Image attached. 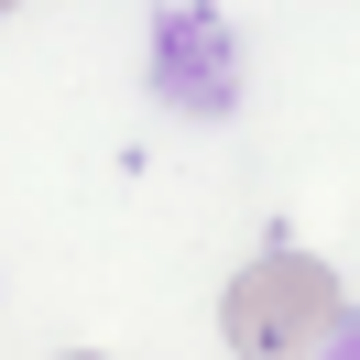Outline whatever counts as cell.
Segmentation results:
<instances>
[{
    "label": "cell",
    "instance_id": "obj_4",
    "mask_svg": "<svg viewBox=\"0 0 360 360\" xmlns=\"http://www.w3.org/2000/svg\"><path fill=\"white\" fill-rule=\"evenodd\" d=\"M0 11H22V0H0Z\"/></svg>",
    "mask_w": 360,
    "mask_h": 360
},
{
    "label": "cell",
    "instance_id": "obj_3",
    "mask_svg": "<svg viewBox=\"0 0 360 360\" xmlns=\"http://www.w3.org/2000/svg\"><path fill=\"white\" fill-rule=\"evenodd\" d=\"M66 360H110V349H66Z\"/></svg>",
    "mask_w": 360,
    "mask_h": 360
},
{
    "label": "cell",
    "instance_id": "obj_1",
    "mask_svg": "<svg viewBox=\"0 0 360 360\" xmlns=\"http://www.w3.org/2000/svg\"><path fill=\"white\" fill-rule=\"evenodd\" d=\"M338 328H349V295H338V273L316 251H262L219 295V338L240 360H316Z\"/></svg>",
    "mask_w": 360,
    "mask_h": 360
},
{
    "label": "cell",
    "instance_id": "obj_2",
    "mask_svg": "<svg viewBox=\"0 0 360 360\" xmlns=\"http://www.w3.org/2000/svg\"><path fill=\"white\" fill-rule=\"evenodd\" d=\"M153 77H164L175 110H229V98H240V44L186 0V11H164V33H153Z\"/></svg>",
    "mask_w": 360,
    "mask_h": 360
}]
</instances>
